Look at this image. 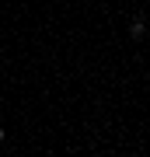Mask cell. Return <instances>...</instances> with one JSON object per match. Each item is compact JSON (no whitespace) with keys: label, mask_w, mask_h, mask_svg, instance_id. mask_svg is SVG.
Here are the masks:
<instances>
[{"label":"cell","mask_w":150,"mask_h":157,"mask_svg":"<svg viewBox=\"0 0 150 157\" xmlns=\"http://www.w3.org/2000/svg\"><path fill=\"white\" fill-rule=\"evenodd\" d=\"M0 143H4V129H0Z\"/></svg>","instance_id":"7a4b0ae2"},{"label":"cell","mask_w":150,"mask_h":157,"mask_svg":"<svg viewBox=\"0 0 150 157\" xmlns=\"http://www.w3.org/2000/svg\"><path fill=\"white\" fill-rule=\"evenodd\" d=\"M129 35H133V39H143V35H147V21H143V17H136V21L129 25Z\"/></svg>","instance_id":"6da1fadb"}]
</instances>
